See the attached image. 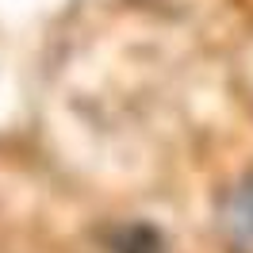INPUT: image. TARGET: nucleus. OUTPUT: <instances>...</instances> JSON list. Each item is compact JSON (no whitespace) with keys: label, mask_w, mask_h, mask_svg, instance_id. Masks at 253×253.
Returning <instances> with one entry per match:
<instances>
[{"label":"nucleus","mask_w":253,"mask_h":253,"mask_svg":"<svg viewBox=\"0 0 253 253\" xmlns=\"http://www.w3.org/2000/svg\"><path fill=\"white\" fill-rule=\"evenodd\" d=\"M111 253H161V238L154 226L146 222H134V226H123L111 238Z\"/></svg>","instance_id":"2"},{"label":"nucleus","mask_w":253,"mask_h":253,"mask_svg":"<svg viewBox=\"0 0 253 253\" xmlns=\"http://www.w3.org/2000/svg\"><path fill=\"white\" fill-rule=\"evenodd\" d=\"M219 234L226 253H253V173L238 176L219 200Z\"/></svg>","instance_id":"1"}]
</instances>
